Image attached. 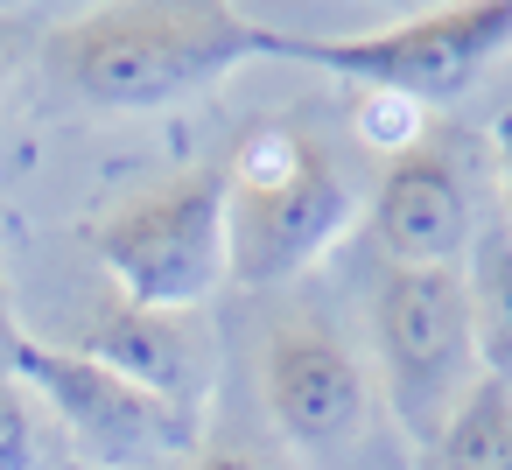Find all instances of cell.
Returning <instances> with one entry per match:
<instances>
[{"label": "cell", "mask_w": 512, "mask_h": 470, "mask_svg": "<svg viewBox=\"0 0 512 470\" xmlns=\"http://www.w3.org/2000/svg\"><path fill=\"white\" fill-rule=\"evenodd\" d=\"M498 169H505V225H512V113L498 120Z\"/></svg>", "instance_id": "16"}, {"label": "cell", "mask_w": 512, "mask_h": 470, "mask_svg": "<svg viewBox=\"0 0 512 470\" xmlns=\"http://www.w3.org/2000/svg\"><path fill=\"white\" fill-rule=\"evenodd\" d=\"M246 57H267V22L218 0H120V8H85L43 36V64L78 99L120 113L190 99Z\"/></svg>", "instance_id": "1"}, {"label": "cell", "mask_w": 512, "mask_h": 470, "mask_svg": "<svg viewBox=\"0 0 512 470\" xmlns=\"http://www.w3.org/2000/svg\"><path fill=\"white\" fill-rule=\"evenodd\" d=\"M0 365L43 400L71 470H162V463L197 456V407H176V400L127 386L120 372L92 365L85 351L43 344L36 330L15 323Z\"/></svg>", "instance_id": "3"}, {"label": "cell", "mask_w": 512, "mask_h": 470, "mask_svg": "<svg viewBox=\"0 0 512 470\" xmlns=\"http://www.w3.org/2000/svg\"><path fill=\"white\" fill-rule=\"evenodd\" d=\"M505 50H512V0H449V8H421L407 22L365 29V36L267 29V57L316 64L330 78H351V92H400L414 106L470 92Z\"/></svg>", "instance_id": "5"}, {"label": "cell", "mask_w": 512, "mask_h": 470, "mask_svg": "<svg viewBox=\"0 0 512 470\" xmlns=\"http://www.w3.org/2000/svg\"><path fill=\"white\" fill-rule=\"evenodd\" d=\"M225 246L239 288H288L309 274L358 218L351 183L323 155V141L295 120H260L225 162Z\"/></svg>", "instance_id": "2"}, {"label": "cell", "mask_w": 512, "mask_h": 470, "mask_svg": "<svg viewBox=\"0 0 512 470\" xmlns=\"http://www.w3.org/2000/svg\"><path fill=\"white\" fill-rule=\"evenodd\" d=\"M183 470H260V456H246V449H197Z\"/></svg>", "instance_id": "15"}, {"label": "cell", "mask_w": 512, "mask_h": 470, "mask_svg": "<svg viewBox=\"0 0 512 470\" xmlns=\"http://www.w3.org/2000/svg\"><path fill=\"white\" fill-rule=\"evenodd\" d=\"M260 400L295 449H337V442H358L365 407H372V379L351 358V344H337L323 323H288L267 337Z\"/></svg>", "instance_id": "7"}, {"label": "cell", "mask_w": 512, "mask_h": 470, "mask_svg": "<svg viewBox=\"0 0 512 470\" xmlns=\"http://www.w3.org/2000/svg\"><path fill=\"white\" fill-rule=\"evenodd\" d=\"M463 295H470V337H477V365L491 379L512 386V225H484L463 253Z\"/></svg>", "instance_id": "10"}, {"label": "cell", "mask_w": 512, "mask_h": 470, "mask_svg": "<svg viewBox=\"0 0 512 470\" xmlns=\"http://www.w3.org/2000/svg\"><path fill=\"white\" fill-rule=\"evenodd\" d=\"M372 351L393 421L414 449H435L463 393L484 379L470 337V295L456 267H393L372 295Z\"/></svg>", "instance_id": "6"}, {"label": "cell", "mask_w": 512, "mask_h": 470, "mask_svg": "<svg viewBox=\"0 0 512 470\" xmlns=\"http://www.w3.org/2000/svg\"><path fill=\"white\" fill-rule=\"evenodd\" d=\"M442 470H512V386L505 379H477L463 393V407L449 414V428L428 449Z\"/></svg>", "instance_id": "11"}, {"label": "cell", "mask_w": 512, "mask_h": 470, "mask_svg": "<svg viewBox=\"0 0 512 470\" xmlns=\"http://www.w3.org/2000/svg\"><path fill=\"white\" fill-rule=\"evenodd\" d=\"M64 449H57V428L43 414V400L0 365V470H50Z\"/></svg>", "instance_id": "12"}, {"label": "cell", "mask_w": 512, "mask_h": 470, "mask_svg": "<svg viewBox=\"0 0 512 470\" xmlns=\"http://www.w3.org/2000/svg\"><path fill=\"white\" fill-rule=\"evenodd\" d=\"M8 330H15V316H8V288H0V358H8Z\"/></svg>", "instance_id": "17"}, {"label": "cell", "mask_w": 512, "mask_h": 470, "mask_svg": "<svg viewBox=\"0 0 512 470\" xmlns=\"http://www.w3.org/2000/svg\"><path fill=\"white\" fill-rule=\"evenodd\" d=\"M351 127L365 148H379L386 162L428 141V106L400 99V92H351Z\"/></svg>", "instance_id": "13"}, {"label": "cell", "mask_w": 512, "mask_h": 470, "mask_svg": "<svg viewBox=\"0 0 512 470\" xmlns=\"http://www.w3.org/2000/svg\"><path fill=\"white\" fill-rule=\"evenodd\" d=\"M225 204H232L225 169H190V176L120 204L92 232V253L113 281V302H134L155 316H197L232 281Z\"/></svg>", "instance_id": "4"}, {"label": "cell", "mask_w": 512, "mask_h": 470, "mask_svg": "<svg viewBox=\"0 0 512 470\" xmlns=\"http://www.w3.org/2000/svg\"><path fill=\"white\" fill-rule=\"evenodd\" d=\"M22 50H29V22L22 15H0V85H8V71L22 64Z\"/></svg>", "instance_id": "14"}, {"label": "cell", "mask_w": 512, "mask_h": 470, "mask_svg": "<svg viewBox=\"0 0 512 470\" xmlns=\"http://www.w3.org/2000/svg\"><path fill=\"white\" fill-rule=\"evenodd\" d=\"M372 239L393 267H456V253H470V190L449 148L421 141L379 169Z\"/></svg>", "instance_id": "8"}, {"label": "cell", "mask_w": 512, "mask_h": 470, "mask_svg": "<svg viewBox=\"0 0 512 470\" xmlns=\"http://www.w3.org/2000/svg\"><path fill=\"white\" fill-rule=\"evenodd\" d=\"M92 365L120 372L127 386L155 393V400H176V407H197L204 414V337L190 330V316H155V309H134V302H106L78 344Z\"/></svg>", "instance_id": "9"}]
</instances>
